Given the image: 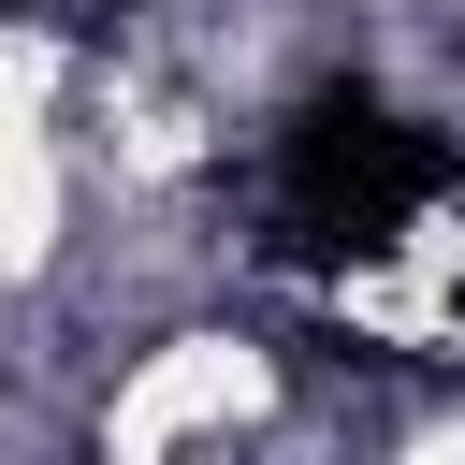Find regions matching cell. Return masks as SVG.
<instances>
[{
  "mask_svg": "<svg viewBox=\"0 0 465 465\" xmlns=\"http://www.w3.org/2000/svg\"><path fill=\"white\" fill-rule=\"evenodd\" d=\"M262 407V349H218V334H189V349H145V378L102 407V450H174V436H203V421H247Z\"/></svg>",
  "mask_w": 465,
  "mask_h": 465,
  "instance_id": "cell-1",
  "label": "cell"
},
{
  "mask_svg": "<svg viewBox=\"0 0 465 465\" xmlns=\"http://www.w3.org/2000/svg\"><path fill=\"white\" fill-rule=\"evenodd\" d=\"M58 247V145H44V44H0V262Z\"/></svg>",
  "mask_w": 465,
  "mask_h": 465,
  "instance_id": "cell-2",
  "label": "cell"
}]
</instances>
